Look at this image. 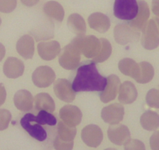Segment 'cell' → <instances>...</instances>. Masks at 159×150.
Listing matches in <instances>:
<instances>
[{"instance_id": "cell-41", "label": "cell", "mask_w": 159, "mask_h": 150, "mask_svg": "<svg viewBox=\"0 0 159 150\" xmlns=\"http://www.w3.org/2000/svg\"><path fill=\"white\" fill-rule=\"evenodd\" d=\"M154 21L156 22V24H157V27H158V30H159V17L154 18Z\"/></svg>"}, {"instance_id": "cell-5", "label": "cell", "mask_w": 159, "mask_h": 150, "mask_svg": "<svg viewBox=\"0 0 159 150\" xmlns=\"http://www.w3.org/2000/svg\"><path fill=\"white\" fill-rule=\"evenodd\" d=\"M59 63L62 68L74 70L80 63V51L73 44L70 43L61 51Z\"/></svg>"}, {"instance_id": "cell-15", "label": "cell", "mask_w": 159, "mask_h": 150, "mask_svg": "<svg viewBox=\"0 0 159 150\" xmlns=\"http://www.w3.org/2000/svg\"><path fill=\"white\" fill-rule=\"evenodd\" d=\"M61 52L60 44L57 41L42 42L38 45V53L40 57L46 61L54 59Z\"/></svg>"}, {"instance_id": "cell-23", "label": "cell", "mask_w": 159, "mask_h": 150, "mask_svg": "<svg viewBox=\"0 0 159 150\" xmlns=\"http://www.w3.org/2000/svg\"><path fill=\"white\" fill-rule=\"evenodd\" d=\"M67 26L72 33L75 34L76 36L84 35L86 33L87 27L84 19L77 13L70 15L67 20Z\"/></svg>"}, {"instance_id": "cell-28", "label": "cell", "mask_w": 159, "mask_h": 150, "mask_svg": "<svg viewBox=\"0 0 159 150\" xmlns=\"http://www.w3.org/2000/svg\"><path fill=\"white\" fill-rule=\"evenodd\" d=\"M57 136L64 142H73L76 134V127H71L66 124L60 120L57 125Z\"/></svg>"}, {"instance_id": "cell-32", "label": "cell", "mask_w": 159, "mask_h": 150, "mask_svg": "<svg viewBox=\"0 0 159 150\" xmlns=\"http://www.w3.org/2000/svg\"><path fill=\"white\" fill-rule=\"evenodd\" d=\"M12 119V114L9 110L0 109V131L8 128Z\"/></svg>"}, {"instance_id": "cell-35", "label": "cell", "mask_w": 159, "mask_h": 150, "mask_svg": "<svg viewBox=\"0 0 159 150\" xmlns=\"http://www.w3.org/2000/svg\"><path fill=\"white\" fill-rule=\"evenodd\" d=\"M74 142H64L59 138L58 136H56L54 140V148L56 150H72L73 148Z\"/></svg>"}, {"instance_id": "cell-7", "label": "cell", "mask_w": 159, "mask_h": 150, "mask_svg": "<svg viewBox=\"0 0 159 150\" xmlns=\"http://www.w3.org/2000/svg\"><path fill=\"white\" fill-rule=\"evenodd\" d=\"M141 44L144 49L152 50L159 45V30L154 20H150L142 29Z\"/></svg>"}, {"instance_id": "cell-40", "label": "cell", "mask_w": 159, "mask_h": 150, "mask_svg": "<svg viewBox=\"0 0 159 150\" xmlns=\"http://www.w3.org/2000/svg\"><path fill=\"white\" fill-rule=\"evenodd\" d=\"M6 55V48L2 43H0V62L2 60Z\"/></svg>"}, {"instance_id": "cell-24", "label": "cell", "mask_w": 159, "mask_h": 150, "mask_svg": "<svg viewBox=\"0 0 159 150\" xmlns=\"http://www.w3.org/2000/svg\"><path fill=\"white\" fill-rule=\"evenodd\" d=\"M34 107L37 110H45L52 113L56 109V104L50 95L46 92H41L34 98Z\"/></svg>"}, {"instance_id": "cell-25", "label": "cell", "mask_w": 159, "mask_h": 150, "mask_svg": "<svg viewBox=\"0 0 159 150\" xmlns=\"http://www.w3.org/2000/svg\"><path fill=\"white\" fill-rule=\"evenodd\" d=\"M119 69L122 73L126 76H129L135 80L139 75L140 65L134 59L124 58L119 63Z\"/></svg>"}, {"instance_id": "cell-3", "label": "cell", "mask_w": 159, "mask_h": 150, "mask_svg": "<svg viewBox=\"0 0 159 150\" xmlns=\"http://www.w3.org/2000/svg\"><path fill=\"white\" fill-rule=\"evenodd\" d=\"M113 12L117 19L130 21L137 16L138 2L137 0H115Z\"/></svg>"}, {"instance_id": "cell-39", "label": "cell", "mask_w": 159, "mask_h": 150, "mask_svg": "<svg viewBox=\"0 0 159 150\" xmlns=\"http://www.w3.org/2000/svg\"><path fill=\"white\" fill-rule=\"evenodd\" d=\"M20 1L26 7H32L36 5V4H38L40 0H20Z\"/></svg>"}, {"instance_id": "cell-13", "label": "cell", "mask_w": 159, "mask_h": 150, "mask_svg": "<svg viewBox=\"0 0 159 150\" xmlns=\"http://www.w3.org/2000/svg\"><path fill=\"white\" fill-rule=\"evenodd\" d=\"M130 131L126 125L112 124L108 129V139L115 145H125L130 139Z\"/></svg>"}, {"instance_id": "cell-19", "label": "cell", "mask_w": 159, "mask_h": 150, "mask_svg": "<svg viewBox=\"0 0 159 150\" xmlns=\"http://www.w3.org/2000/svg\"><path fill=\"white\" fill-rule=\"evenodd\" d=\"M16 51L25 59H32L34 53V42L30 35H25L16 42Z\"/></svg>"}, {"instance_id": "cell-27", "label": "cell", "mask_w": 159, "mask_h": 150, "mask_svg": "<svg viewBox=\"0 0 159 150\" xmlns=\"http://www.w3.org/2000/svg\"><path fill=\"white\" fill-rule=\"evenodd\" d=\"M140 65V72L138 77L135 79L136 82L139 84H147L151 82L154 77V70L153 66L148 62H141Z\"/></svg>"}, {"instance_id": "cell-8", "label": "cell", "mask_w": 159, "mask_h": 150, "mask_svg": "<svg viewBox=\"0 0 159 150\" xmlns=\"http://www.w3.org/2000/svg\"><path fill=\"white\" fill-rule=\"evenodd\" d=\"M56 79V73L51 67L48 66L39 67L32 74V82L38 88H44L50 86Z\"/></svg>"}, {"instance_id": "cell-16", "label": "cell", "mask_w": 159, "mask_h": 150, "mask_svg": "<svg viewBox=\"0 0 159 150\" xmlns=\"http://www.w3.org/2000/svg\"><path fill=\"white\" fill-rule=\"evenodd\" d=\"M24 72V64L16 57H9L3 65V73L8 78H17Z\"/></svg>"}, {"instance_id": "cell-4", "label": "cell", "mask_w": 159, "mask_h": 150, "mask_svg": "<svg viewBox=\"0 0 159 150\" xmlns=\"http://www.w3.org/2000/svg\"><path fill=\"white\" fill-rule=\"evenodd\" d=\"M20 125L32 138L39 142L46 140V131L43 128V125L38 123L36 120V116L33 114H26L20 120Z\"/></svg>"}, {"instance_id": "cell-36", "label": "cell", "mask_w": 159, "mask_h": 150, "mask_svg": "<svg viewBox=\"0 0 159 150\" xmlns=\"http://www.w3.org/2000/svg\"><path fill=\"white\" fill-rule=\"evenodd\" d=\"M150 146L151 150H159V131H155L150 138Z\"/></svg>"}, {"instance_id": "cell-11", "label": "cell", "mask_w": 159, "mask_h": 150, "mask_svg": "<svg viewBox=\"0 0 159 150\" xmlns=\"http://www.w3.org/2000/svg\"><path fill=\"white\" fill-rule=\"evenodd\" d=\"M81 138L88 146L96 148L103 140V133L98 125L89 124L82 130Z\"/></svg>"}, {"instance_id": "cell-33", "label": "cell", "mask_w": 159, "mask_h": 150, "mask_svg": "<svg viewBox=\"0 0 159 150\" xmlns=\"http://www.w3.org/2000/svg\"><path fill=\"white\" fill-rule=\"evenodd\" d=\"M17 0H0V12L10 13L16 9Z\"/></svg>"}, {"instance_id": "cell-17", "label": "cell", "mask_w": 159, "mask_h": 150, "mask_svg": "<svg viewBox=\"0 0 159 150\" xmlns=\"http://www.w3.org/2000/svg\"><path fill=\"white\" fill-rule=\"evenodd\" d=\"M137 2H138V13L137 16L132 21H128V24L140 31L142 30L145 24L148 23V20L150 16V10L148 3L145 1L140 0Z\"/></svg>"}, {"instance_id": "cell-34", "label": "cell", "mask_w": 159, "mask_h": 150, "mask_svg": "<svg viewBox=\"0 0 159 150\" xmlns=\"http://www.w3.org/2000/svg\"><path fill=\"white\" fill-rule=\"evenodd\" d=\"M125 150H146L143 142L138 139H129L124 147Z\"/></svg>"}, {"instance_id": "cell-30", "label": "cell", "mask_w": 159, "mask_h": 150, "mask_svg": "<svg viewBox=\"0 0 159 150\" xmlns=\"http://www.w3.org/2000/svg\"><path fill=\"white\" fill-rule=\"evenodd\" d=\"M37 121L42 125H48V126H55L57 124V119L53 114L49 112L41 110L36 116Z\"/></svg>"}, {"instance_id": "cell-38", "label": "cell", "mask_w": 159, "mask_h": 150, "mask_svg": "<svg viewBox=\"0 0 159 150\" xmlns=\"http://www.w3.org/2000/svg\"><path fill=\"white\" fill-rule=\"evenodd\" d=\"M152 12L154 15L159 16V0H152Z\"/></svg>"}, {"instance_id": "cell-2", "label": "cell", "mask_w": 159, "mask_h": 150, "mask_svg": "<svg viewBox=\"0 0 159 150\" xmlns=\"http://www.w3.org/2000/svg\"><path fill=\"white\" fill-rule=\"evenodd\" d=\"M82 54L87 58L94 59L98 56L101 49L100 39L94 35H80L76 36L71 42Z\"/></svg>"}, {"instance_id": "cell-43", "label": "cell", "mask_w": 159, "mask_h": 150, "mask_svg": "<svg viewBox=\"0 0 159 150\" xmlns=\"http://www.w3.org/2000/svg\"><path fill=\"white\" fill-rule=\"evenodd\" d=\"M1 24H2V20H1V18H0V25H1Z\"/></svg>"}, {"instance_id": "cell-1", "label": "cell", "mask_w": 159, "mask_h": 150, "mask_svg": "<svg viewBox=\"0 0 159 150\" xmlns=\"http://www.w3.org/2000/svg\"><path fill=\"white\" fill-rule=\"evenodd\" d=\"M70 80L76 92L80 91H102L107 85V78L98 71L96 63L86 60L70 74Z\"/></svg>"}, {"instance_id": "cell-6", "label": "cell", "mask_w": 159, "mask_h": 150, "mask_svg": "<svg viewBox=\"0 0 159 150\" xmlns=\"http://www.w3.org/2000/svg\"><path fill=\"white\" fill-rule=\"evenodd\" d=\"M115 41L122 45L135 42L140 38V31L128 23L119 24L114 28Z\"/></svg>"}, {"instance_id": "cell-22", "label": "cell", "mask_w": 159, "mask_h": 150, "mask_svg": "<svg viewBox=\"0 0 159 150\" xmlns=\"http://www.w3.org/2000/svg\"><path fill=\"white\" fill-rule=\"evenodd\" d=\"M43 11L47 17L61 23L64 19V9L60 3L56 1H48L44 5Z\"/></svg>"}, {"instance_id": "cell-42", "label": "cell", "mask_w": 159, "mask_h": 150, "mask_svg": "<svg viewBox=\"0 0 159 150\" xmlns=\"http://www.w3.org/2000/svg\"><path fill=\"white\" fill-rule=\"evenodd\" d=\"M105 150H117L116 149V148H106V149Z\"/></svg>"}, {"instance_id": "cell-10", "label": "cell", "mask_w": 159, "mask_h": 150, "mask_svg": "<svg viewBox=\"0 0 159 150\" xmlns=\"http://www.w3.org/2000/svg\"><path fill=\"white\" fill-rule=\"evenodd\" d=\"M53 90L56 96L63 102H71L76 98V91L73 90L71 82L67 79H57L54 83Z\"/></svg>"}, {"instance_id": "cell-20", "label": "cell", "mask_w": 159, "mask_h": 150, "mask_svg": "<svg viewBox=\"0 0 159 150\" xmlns=\"http://www.w3.org/2000/svg\"><path fill=\"white\" fill-rule=\"evenodd\" d=\"M88 22L91 28L97 30L99 33H105L108 31L111 25L108 16L99 12L90 15Z\"/></svg>"}, {"instance_id": "cell-14", "label": "cell", "mask_w": 159, "mask_h": 150, "mask_svg": "<svg viewBox=\"0 0 159 150\" xmlns=\"http://www.w3.org/2000/svg\"><path fill=\"white\" fill-rule=\"evenodd\" d=\"M107 78L105 89L100 93V99L104 103H108L116 99L120 87V79L115 74L109 75Z\"/></svg>"}, {"instance_id": "cell-12", "label": "cell", "mask_w": 159, "mask_h": 150, "mask_svg": "<svg viewBox=\"0 0 159 150\" xmlns=\"http://www.w3.org/2000/svg\"><path fill=\"white\" fill-rule=\"evenodd\" d=\"M82 112L77 106L66 105L59 110V117L66 124L76 127L80 124L82 120Z\"/></svg>"}, {"instance_id": "cell-31", "label": "cell", "mask_w": 159, "mask_h": 150, "mask_svg": "<svg viewBox=\"0 0 159 150\" xmlns=\"http://www.w3.org/2000/svg\"><path fill=\"white\" fill-rule=\"evenodd\" d=\"M146 102L151 108L159 109V88L149 90L146 96Z\"/></svg>"}, {"instance_id": "cell-26", "label": "cell", "mask_w": 159, "mask_h": 150, "mask_svg": "<svg viewBox=\"0 0 159 150\" xmlns=\"http://www.w3.org/2000/svg\"><path fill=\"white\" fill-rule=\"evenodd\" d=\"M140 124L143 129L152 131L159 127V114L156 112L148 110L140 117Z\"/></svg>"}, {"instance_id": "cell-9", "label": "cell", "mask_w": 159, "mask_h": 150, "mask_svg": "<svg viewBox=\"0 0 159 150\" xmlns=\"http://www.w3.org/2000/svg\"><path fill=\"white\" fill-rule=\"evenodd\" d=\"M124 106L119 103H113L105 106L102 110V118L110 125L118 124L124 117Z\"/></svg>"}, {"instance_id": "cell-21", "label": "cell", "mask_w": 159, "mask_h": 150, "mask_svg": "<svg viewBox=\"0 0 159 150\" xmlns=\"http://www.w3.org/2000/svg\"><path fill=\"white\" fill-rule=\"evenodd\" d=\"M137 90L131 82L126 81L119 87V101L123 104H131L135 102L137 98Z\"/></svg>"}, {"instance_id": "cell-29", "label": "cell", "mask_w": 159, "mask_h": 150, "mask_svg": "<svg viewBox=\"0 0 159 150\" xmlns=\"http://www.w3.org/2000/svg\"><path fill=\"white\" fill-rule=\"evenodd\" d=\"M100 41L101 44H102L100 52L98 56L92 59L96 63H102L107 60L111 56V52H112V47H111L109 41L107 40L106 39H101Z\"/></svg>"}, {"instance_id": "cell-37", "label": "cell", "mask_w": 159, "mask_h": 150, "mask_svg": "<svg viewBox=\"0 0 159 150\" xmlns=\"http://www.w3.org/2000/svg\"><path fill=\"white\" fill-rule=\"evenodd\" d=\"M7 99V90L3 84L0 83V106L3 105Z\"/></svg>"}, {"instance_id": "cell-18", "label": "cell", "mask_w": 159, "mask_h": 150, "mask_svg": "<svg viewBox=\"0 0 159 150\" xmlns=\"http://www.w3.org/2000/svg\"><path fill=\"white\" fill-rule=\"evenodd\" d=\"M13 102L17 110L22 112H29L33 108L34 98L27 90H19L14 95Z\"/></svg>"}]
</instances>
